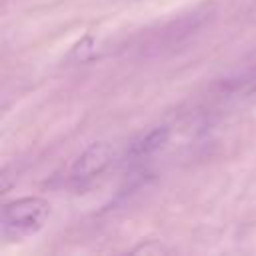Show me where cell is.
<instances>
[{
	"label": "cell",
	"mask_w": 256,
	"mask_h": 256,
	"mask_svg": "<svg viewBox=\"0 0 256 256\" xmlns=\"http://www.w3.org/2000/svg\"><path fill=\"white\" fill-rule=\"evenodd\" d=\"M50 202L40 196H22L6 202L2 208V236L26 238L40 232L50 216Z\"/></svg>",
	"instance_id": "obj_1"
},
{
	"label": "cell",
	"mask_w": 256,
	"mask_h": 256,
	"mask_svg": "<svg viewBox=\"0 0 256 256\" xmlns=\"http://www.w3.org/2000/svg\"><path fill=\"white\" fill-rule=\"evenodd\" d=\"M166 138H168V130H166L164 126H162V128H156V130H152L150 134H146L138 144H134L132 152H134L136 156H146V154L158 150V148L166 142Z\"/></svg>",
	"instance_id": "obj_3"
},
{
	"label": "cell",
	"mask_w": 256,
	"mask_h": 256,
	"mask_svg": "<svg viewBox=\"0 0 256 256\" xmlns=\"http://www.w3.org/2000/svg\"><path fill=\"white\" fill-rule=\"evenodd\" d=\"M254 96H256V88H254Z\"/></svg>",
	"instance_id": "obj_5"
},
{
	"label": "cell",
	"mask_w": 256,
	"mask_h": 256,
	"mask_svg": "<svg viewBox=\"0 0 256 256\" xmlns=\"http://www.w3.org/2000/svg\"><path fill=\"white\" fill-rule=\"evenodd\" d=\"M132 252H168V248H164V246H160V244H152V242H148V244H142V246L134 248Z\"/></svg>",
	"instance_id": "obj_4"
},
{
	"label": "cell",
	"mask_w": 256,
	"mask_h": 256,
	"mask_svg": "<svg viewBox=\"0 0 256 256\" xmlns=\"http://www.w3.org/2000/svg\"><path fill=\"white\" fill-rule=\"evenodd\" d=\"M114 158V150L108 142H92L72 164L70 178L76 184H86L94 178H98Z\"/></svg>",
	"instance_id": "obj_2"
}]
</instances>
